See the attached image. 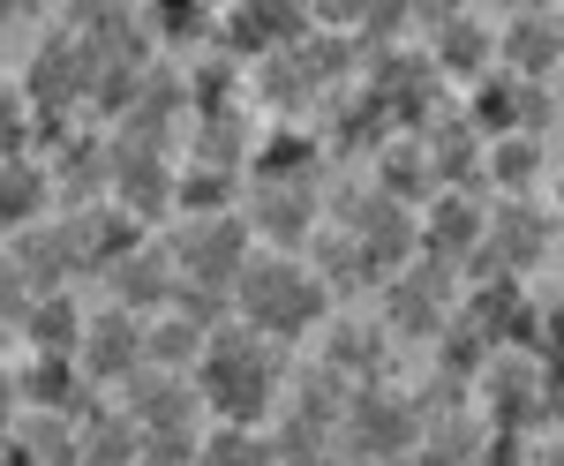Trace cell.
Returning <instances> with one entry per match:
<instances>
[{"instance_id":"6da1fadb","label":"cell","mask_w":564,"mask_h":466,"mask_svg":"<svg viewBox=\"0 0 564 466\" xmlns=\"http://www.w3.org/2000/svg\"><path fill=\"white\" fill-rule=\"evenodd\" d=\"M271 391H279V346L257 339L249 324H218L204 361H196V399H212L234 429H249L263 422Z\"/></svg>"},{"instance_id":"7a4b0ae2","label":"cell","mask_w":564,"mask_h":466,"mask_svg":"<svg viewBox=\"0 0 564 466\" xmlns=\"http://www.w3.org/2000/svg\"><path fill=\"white\" fill-rule=\"evenodd\" d=\"M234 301H241V324H249L257 339L286 346V339H302L308 324L324 316V279L308 271L302 256L263 249V256H249V271H241Z\"/></svg>"},{"instance_id":"3957f363","label":"cell","mask_w":564,"mask_h":466,"mask_svg":"<svg viewBox=\"0 0 564 466\" xmlns=\"http://www.w3.org/2000/svg\"><path fill=\"white\" fill-rule=\"evenodd\" d=\"M497 61H505V76H520V84H542V76H550V68L564 61L557 8H520V15H505V23H497Z\"/></svg>"},{"instance_id":"277c9868","label":"cell","mask_w":564,"mask_h":466,"mask_svg":"<svg viewBox=\"0 0 564 466\" xmlns=\"http://www.w3.org/2000/svg\"><path fill=\"white\" fill-rule=\"evenodd\" d=\"M84 377H98V383H113V377H129L135 361H143V324H135L129 308H98L84 324Z\"/></svg>"},{"instance_id":"5b68a950","label":"cell","mask_w":564,"mask_h":466,"mask_svg":"<svg viewBox=\"0 0 564 466\" xmlns=\"http://www.w3.org/2000/svg\"><path fill=\"white\" fill-rule=\"evenodd\" d=\"M489 53H497V23L489 15H444L436 23V61L452 68V76H475V68H489Z\"/></svg>"},{"instance_id":"8992f818","label":"cell","mask_w":564,"mask_h":466,"mask_svg":"<svg viewBox=\"0 0 564 466\" xmlns=\"http://www.w3.org/2000/svg\"><path fill=\"white\" fill-rule=\"evenodd\" d=\"M23 339H31V354H84V316H76V301L45 286V294L31 301V316H23Z\"/></svg>"},{"instance_id":"52a82bcc","label":"cell","mask_w":564,"mask_h":466,"mask_svg":"<svg viewBox=\"0 0 564 466\" xmlns=\"http://www.w3.org/2000/svg\"><path fill=\"white\" fill-rule=\"evenodd\" d=\"M534 166H542V136H497L489 143V181H505V196H527Z\"/></svg>"},{"instance_id":"ba28073f","label":"cell","mask_w":564,"mask_h":466,"mask_svg":"<svg viewBox=\"0 0 564 466\" xmlns=\"http://www.w3.org/2000/svg\"><path fill=\"white\" fill-rule=\"evenodd\" d=\"M204 466H271V444H263L257 429H218L212 444H204Z\"/></svg>"},{"instance_id":"9c48e42d","label":"cell","mask_w":564,"mask_h":466,"mask_svg":"<svg viewBox=\"0 0 564 466\" xmlns=\"http://www.w3.org/2000/svg\"><path fill=\"white\" fill-rule=\"evenodd\" d=\"M15 407H23V383H15V369L0 361V436L15 429Z\"/></svg>"},{"instance_id":"30bf717a","label":"cell","mask_w":564,"mask_h":466,"mask_svg":"<svg viewBox=\"0 0 564 466\" xmlns=\"http://www.w3.org/2000/svg\"><path fill=\"white\" fill-rule=\"evenodd\" d=\"M550 212L564 218V173H557V181H550Z\"/></svg>"},{"instance_id":"8fae6325","label":"cell","mask_w":564,"mask_h":466,"mask_svg":"<svg viewBox=\"0 0 564 466\" xmlns=\"http://www.w3.org/2000/svg\"><path fill=\"white\" fill-rule=\"evenodd\" d=\"M0 354H8V324H0Z\"/></svg>"}]
</instances>
